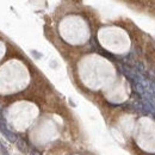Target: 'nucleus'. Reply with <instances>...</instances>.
Returning <instances> with one entry per match:
<instances>
[{
    "label": "nucleus",
    "mask_w": 155,
    "mask_h": 155,
    "mask_svg": "<svg viewBox=\"0 0 155 155\" xmlns=\"http://www.w3.org/2000/svg\"><path fill=\"white\" fill-rule=\"evenodd\" d=\"M31 155H41V154H39L38 151H36V150H35V151H32V153H31Z\"/></svg>",
    "instance_id": "1"
}]
</instances>
